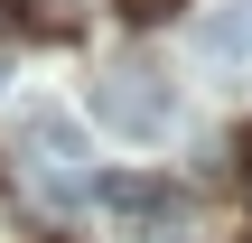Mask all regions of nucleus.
Segmentation results:
<instances>
[{
	"label": "nucleus",
	"mask_w": 252,
	"mask_h": 243,
	"mask_svg": "<svg viewBox=\"0 0 252 243\" xmlns=\"http://www.w3.org/2000/svg\"><path fill=\"white\" fill-rule=\"evenodd\" d=\"M94 206H103L112 225H131V234H168V225H187V187L159 178V169H103V178H94Z\"/></svg>",
	"instance_id": "f257e3e1"
},
{
	"label": "nucleus",
	"mask_w": 252,
	"mask_h": 243,
	"mask_svg": "<svg viewBox=\"0 0 252 243\" xmlns=\"http://www.w3.org/2000/svg\"><path fill=\"white\" fill-rule=\"evenodd\" d=\"M168 112H178V94H168L150 66H103V75H94V122L131 131V140H159Z\"/></svg>",
	"instance_id": "f03ea898"
},
{
	"label": "nucleus",
	"mask_w": 252,
	"mask_h": 243,
	"mask_svg": "<svg viewBox=\"0 0 252 243\" xmlns=\"http://www.w3.org/2000/svg\"><path fill=\"white\" fill-rule=\"evenodd\" d=\"M9 131H19V150H28V159H47V169H75V159L94 150V140H84V122H75V112H56V103H19V112H9Z\"/></svg>",
	"instance_id": "7ed1b4c3"
},
{
	"label": "nucleus",
	"mask_w": 252,
	"mask_h": 243,
	"mask_svg": "<svg viewBox=\"0 0 252 243\" xmlns=\"http://www.w3.org/2000/svg\"><path fill=\"white\" fill-rule=\"evenodd\" d=\"M196 47H206L215 66H252V0H215V9L196 19Z\"/></svg>",
	"instance_id": "20e7f679"
},
{
	"label": "nucleus",
	"mask_w": 252,
	"mask_h": 243,
	"mask_svg": "<svg viewBox=\"0 0 252 243\" xmlns=\"http://www.w3.org/2000/svg\"><path fill=\"white\" fill-rule=\"evenodd\" d=\"M168 9H187V0H122V19H140V28H159Z\"/></svg>",
	"instance_id": "39448f33"
},
{
	"label": "nucleus",
	"mask_w": 252,
	"mask_h": 243,
	"mask_svg": "<svg viewBox=\"0 0 252 243\" xmlns=\"http://www.w3.org/2000/svg\"><path fill=\"white\" fill-rule=\"evenodd\" d=\"M234 159H243V197H252V131H243V150H234Z\"/></svg>",
	"instance_id": "423d86ee"
}]
</instances>
